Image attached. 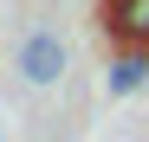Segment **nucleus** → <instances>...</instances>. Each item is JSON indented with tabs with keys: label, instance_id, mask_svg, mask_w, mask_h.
Instances as JSON below:
<instances>
[{
	"label": "nucleus",
	"instance_id": "nucleus-1",
	"mask_svg": "<svg viewBox=\"0 0 149 142\" xmlns=\"http://www.w3.org/2000/svg\"><path fill=\"white\" fill-rule=\"evenodd\" d=\"M13 65H19L26 84H58V78H65V39L39 26V32H26V45H19Z\"/></svg>",
	"mask_w": 149,
	"mask_h": 142
},
{
	"label": "nucleus",
	"instance_id": "nucleus-2",
	"mask_svg": "<svg viewBox=\"0 0 149 142\" xmlns=\"http://www.w3.org/2000/svg\"><path fill=\"white\" fill-rule=\"evenodd\" d=\"M149 84V45H117L110 52V71H104V90L110 97H130V90Z\"/></svg>",
	"mask_w": 149,
	"mask_h": 142
},
{
	"label": "nucleus",
	"instance_id": "nucleus-3",
	"mask_svg": "<svg viewBox=\"0 0 149 142\" xmlns=\"http://www.w3.org/2000/svg\"><path fill=\"white\" fill-rule=\"evenodd\" d=\"M104 26L117 45H149V0H110Z\"/></svg>",
	"mask_w": 149,
	"mask_h": 142
}]
</instances>
